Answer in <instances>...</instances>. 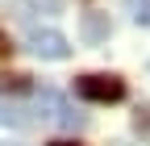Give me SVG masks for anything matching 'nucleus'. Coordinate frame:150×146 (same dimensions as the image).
Listing matches in <instances>:
<instances>
[{
    "instance_id": "obj_7",
    "label": "nucleus",
    "mask_w": 150,
    "mask_h": 146,
    "mask_svg": "<svg viewBox=\"0 0 150 146\" xmlns=\"http://www.w3.org/2000/svg\"><path fill=\"white\" fill-rule=\"evenodd\" d=\"M54 146H71V142H54Z\"/></svg>"
},
{
    "instance_id": "obj_4",
    "label": "nucleus",
    "mask_w": 150,
    "mask_h": 146,
    "mask_svg": "<svg viewBox=\"0 0 150 146\" xmlns=\"http://www.w3.org/2000/svg\"><path fill=\"white\" fill-rule=\"evenodd\" d=\"M0 92H33V84H29V75H4Z\"/></svg>"
},
{
    "instance_id": "obj_2",
    "label": "nucleus",
    "mask_w": 150,
    "mask_h": 146,
    "mask_svg": "<svg viewBox=\"0 0 150 146\" xmlns=\"http://www.w3.org/2000/svg\"><path fill=\"white\" fill-rule=\"evenodd\" d=\"M25 50L33 54V59H50V63L71 59V42L63 38L59 29H33L29 38H25Z\"/></svg>"
},
{
    "instance_id": "obj_5",
    "label": "nucleus",
    "mask_w": 150,
    "mask_h": 146,
    "mask_svg": "<svg viewBox=\"0 0 150 146\" xmlns=\"http://www.w3.org/2000/svg\"><path fill=\"white\" fill-rule=\"evenodd\" d=\"M129 13L138 25H150V0H129Z\"/></svg>"
},
{
    "instance_id": "obj_6",
    "label": "nucleus",
    "mask_w": 150,
    "mask_h": 146,
    "mask_svg": "<svg viewBox=\"0 0 150 146\" xmlns=\"http://www.w3.org/2000/svg\"><path fill=\"white\" fill-rule=\"evenodd\" d=\"M0 125H29V121L21 117V108H4L0 104Z\"/></svg>"
},
{
    "instance_id": "obj_1",
    "label": "nucleus",
    "mask_w": 150,
    "mask_h": 146,
    "mask_svg": "<svg viewBox=\"0 0 150 146\" xmlns=\"http://www.w3.org/2000/svg\"><path fill=\"white\" fill-rule=\"evenodd\" d=\"M75 92L92 104H112V100H125V79L121 75H79Z\"/></svg>"
},
{
    "instance_id": "obj_3",
    "label": "nucleus",
    "mask_w": 150,
    "mask_h": 146,
    "mask_svg": "<svg viewBox=\"0 0 150 146\" xmlns=\"http://www.w3.org/2000/svg\"><path fill=\"white\" fill-rule=\"evenodd\" d=\"M79 33H83V42H88V46L104 42V38H108V13H83Z\"/></svg>"
}]
</instances>
